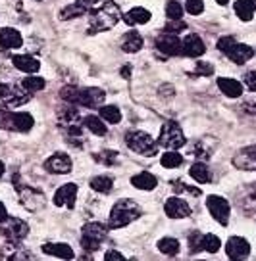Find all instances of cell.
Masks as SVG:
<instances>
[{
    "label": "cell",
    "instance_id": "obj_29",
    "mask_svg": "<svg viewBox=\"0 0 256 261\" xmlns=\"http://www.w3.org/2000/svg\"><path fill=\"white\" fill-rule=\"evenodd\" d=\"M83 125L91 130V133L99 135V137L106 135V125H104V123H102V119H99L97 115H87V117L83 119Z\"/></svg>",
    "mask_w": 256,
    "mask_h": 261
},
{
    "label": "cell",
    "instance_id": "obj_8",
    "mask_svg": "<svg viewBox=\"0 0 256 261\" xmlns=\"http://www.w3.org/2000/svg\"><path fill=\"white\" fill-rule=\"evenodd\" d=\"M2 121H4V127H10L14 130H29L35 125V119L29 114H14V112H4L2 114Z\"/></svg>",
    "mask_w": 256,
    "mask_h": 261
},
{
    "label": "cell",
    "instance_id": "obj_9",
    "mask_svg": "<svg viewBox=\"0 0 256 261\" xmlns=\"http://www.w3.org/2000/svg\"><path fill=\"white\" fill-rule=\"evenodd\" d=\"M44 169L49 173H56V175H66V173L72 171V160H69L67 154L58 152V154L50 155L49 160H46Z\"/></svg>",
    "mask_w": 256,
    "mask_h": 261
},
{
    "label": "cell",
    "instance_id": "obj_28",
    "mask_svg": "<svg viewBox=\"0 0 256 261\" xmlns=\"http://www.w3.org/2000/svg\"><path fill=\"white\" fill-rule=\"evenodd\" d=\"M214 148H216V142L214 139H202V140H198L197 142V146H195V155L197 158H202V160H208L210 155H212V152H214Z\"/></svg>",
    "mask_w": 256,
    "mask_h": 261
},
{
    "label": "cell",
    "instance_id": "obj_41",
    "mask_svg": "<svg viewBox=\"0 0 256 261\" xmlns=\"http://www.w3.org/2000/svg\"><path fill=\"white\" fill-rule=\"evenodd\" d=\"M185 8H187L189 14L198 16V14H202V12H204V2H202V0H187Z\"/></svg>",
    "mask_w": 256,
    "mask_h": 261
},
{
    "label": "cell",
    "instance_id": "obj_45",
    "mask_svg": "<svg viewBox=\"0 0 256 261\" xmlns=\"http://www.w3.org/2000/svg\"><path fill=\"white\" fill-rule=\"evenodd\" d=\"M97 160L102 163H106V165H112V163L118 160V152H110V150H106V152H102V154H97Z\"/></svg>",
    "mask_w": 256,
    "mask_h": 261
},
{
    "label": "cell",
    "instance_id": "obj_30",
    "mask_svg": "<svg viewBox=\"0 0 256 261\" xmlns=\"http://www.w3.org/2000/svg\"><path fill=\"white\" fill-rule=\"evenodd\" d=\"M87 12H89L87 6H83L81 2L77 0V2H74V4H69L67 8L62 10L60 17H62V19H72V17H79V16H83V14H87Z\"/></svg>",
    "mask_w": 256,
    "mask_h": 261
},
{
    "label": "cell",
    "instance_id": "obj_15",
    "mask_svg": "<svg viewBox=\"0 0 256 261\" xmlns=\"http://www.w3.org/2000/svg\"><path fill=\"white\" fill-rule=\"evenodd\" d=\"M104 90L100 89H95V87H89V89H83L79 90V104L85 108H99L102 106V102H104Z\"/></svg>",
    "mask_w": 256,
    "mask_h": 261
},
{
    "label": "cell",
    "instance_id": "obj_23",
    "mask_svg": "<svg viewBox=\"0 0 256 261\" xmlns=\"http://www.w3.org/2000/svg\"><path fill=\"white\" fill-rule=\"evenodd\" d=\"M42 252L49 253V255H56V257H62V259H72L74 257V250L67 244H44L42 246Z\"/></svg>",
    "mask_w": 256,
    "mask_h": 261
},
{
    "label": "cell",
    "instance_id": "obj_10",
    "mask_svg": "<svg viewBox=\"0 0 256 261\" xmlns=\"http://www.w3.org/2000/svg\"><path fill=\"white\" fill-rule=\"evenodd\" d=\"M233 165L243 171H254L256 169V146H247L239 150L233 158Z\"/></svg>",
    "mask_w": 256,
    "mask_h": 261
},
{
    "label": "cell",
    "instance_id": "obj_20",
    "mask_svg": "<svg viewBox=\"0 0 256 261\" xmlns=\"http://www.w3.org/2000/svg\"><path fill=\"white\" fill-rule=\"evenodd\" d=\"M218 87H220V90L225 96L229 98H237L243 94V85L239 81H235V79H229V77H220L218 79Z\"/></svg>",
    "mask_w": 256,
    "mask_h": 261
},
{
    "label": "cell",
    "instance_id": "obj_37",
    "mask_svg": "<svg viewBox=\"0 0 256 261\" xmlns=\"http://www.w3.org/2000/svg\"><path fill=\"white\" fill-rule=\"evenodd\" d=\"M220 248H222L220 238L214 237V234H204V238H202V250H206V252H210V253H216Z\"/></svg>",
    "mask_w": 256,
    "mask_h": 261
},
{
    "label": "cell",
    "instance_id": "obj_24",
    "mask_svg": "<svg viewBox=\"0 0 256 261\" xmlns=\"http://www.w3.org/2000/svg\"><path fill=\"white\" fill-rule=\"evenodd\" d=\"M125 23L129 25H143V23H149L150 21V12L145 8H133L125 14Z\"/></svg>",
    "mask_w": 256,
    "mask_h": 261
},
{
    "label": "cell",
    "instance_id": "obj_44",
    "mask_svg": "<svg viewBox=\"0 0 256 261\" xmlns=\"http://www.w3.org/2000/svg\"><path fill=\"white\" fill-rule=\"evenodd\" d=\"M202 238H204V234H198V232L191 234V238H189L191 252H200V250H202Z\"/></svg>",
    "mask_w": 256,
    "mask_h": 261
},
{
    "label": "cell",
    "instance_id": "obj_48",
    "mask_svg": "<svg viewBox=\"0 0 256 261\" xmlns=\"http://www.w3.org/2000/svg\"><path fill=\"white\" fill-rule=\"evenodd\" d=\"M245 83H247V87L252 92H256V71H248L247 75H245Z\"/></svg>",
    "mask_w": 256,
    "mask_h": 261
},
{
    "label": "cell",
    "instance_id": "obj_1",
    "mask_svg": "<svg viewBox=\"0 0 256 261\" xmlns=\"http://www.w3.org/2000/svg\"><path fill=\"white\" fill-rule=\"evenodd\" d=\"M122 12L114 0H104L102 4H97L91 10V23H89V33H102L112 29L120 21Z\"/></svg>",
    "mask_w": 256,
    "mask_h": 261
},
{
    "label": "cell",
    "instance_id": "obj_25",
    "mask_svg": "<svg viewBox=\"0 0 256 261\" xmlns=\"http://www.w3.org/2000/svg\"><path fill=\"white\" fill-rule=\"evenodd\" d=\"M122 48H124V52H139L143 48V37L137 31L125 33L124 41H122Z\"/></svg>",
    "mask_w": 256,
    "mask_h": 261
},
{
    "label": "cell",
    "instance_id": "obj_49",
    "mask_svg": "<svg viewBox=\"0 0 256 261\" xmlns=\"http://www.w3.org/2000/svg\"><path fill=\"white\" fill-rule=\"evenodd\" d=\"M104 259H106V261H110V259H124V255H122L120 252H114V250H110V252L104 255Z\"/></svg>",
    "mask_w": 256,
    "mask_h": 261
},
{
    "label": "cell",
    "instance_id": "obj_22",
    "mask_svg": "<svg viewBox=\"0 0 256 261\" xmlns=\"http://www.w3.org/2000/svg\"><path fill=\"white\" fill-rule=\"evenodd\" d=\"M12 62H14V65H16L19 71H25V73H35L41 67L39 60H35L31 56H14Z\"/></svg>",
    "mask_w": 256,
    "mask_h": 261
},
{
    "label": "cell",
    "instance_id": "obj_43",
    "mask_svg": "<svg viewBox=\"0 0 256 261\" xmlns=\"http://www.w3.org/2000/svg\"><path fill=\"white\" fill-rule=\"evenodd\" d=\"M212 73H214V65L208 64V62H198L195 71H193V75H204V77H210Z\"/></svg>",
    "mask_w": 256,
    "mask_h": 261
},
{
    "label": "cell",
    "instance_id": "obj_18",
    "mask_svg": "<svg viewBox=\"0 0 256 261\" xmlns=\"http://www.w3.org/2000/svg\"><path fill=\"white\" fill-rule=\"evenodd\" d=\"M206 52V46L198 35H187L183 39V54L191 58H198Z\"/></svg>",
    "mask_w": 256,
    "mask_h": 261
},
{
    "label": "cell",
    "instance_id": "obj_34",
    "mask_svg": "<svg viewBox=\"0 0 256 261\" xmlns=\"http://www.w3.org/2000/svg\"><path fill=\"white\" fill-rule=\"evenodd\" d=\"M181 163H183L181 154H177L175 150H170V152H166V154L162 155V165H164V167H168V169L179 167Z\"/></svg>",
    "mask_w": 256,
    "mask_h": 261
},
{
    "label": "cell",
    "instance_id": "obj_33",
    "mask_svg": "<svg viewBox=\"0 0 256 261\" xmlns=\"http://www.w3.org/2000/svg\"><path fill=\"white\" fill-rule=\"evenodd\" d=\"M112 187H114V180L110 179V177H95V179L91 180V188L92 190H97V192H110L112 190Z\"/></svg>",
    "mask_w": 256,
    "mask_h": 261
},
{
    "label": "cell",
    "instance_id": "obj_7",
    "mask_svg": "<svg viewBox=\"0 0 256 261\" xmlns=\"http://www.w3.org/2000/svg\"><path fill=\"white\" fill-rule=\"evenodd\" d=\"M208 212L212 213V217H214L220 225H227L229 223V212H231V207H229V202L222 198V196H208Z\"/></svg>",
    "mask_w": 256,
    "mask_h": 261
},
{
    "label": "cell",
    "instance_id": "obj_35",
    "mask_svg": "<svg viewBox=\"0 0 256 261\" xmlns=\"http://www.w3.org/2000/svg\"><path fill=\"white\" fill-rule=\"evenodd\" d=\"M100 117L106 119L108 123H120L122 119V114L116 106H102L100 108Z\"/></svg>",
    "mask_w": 256,
    "mask_h": 261
},
{
    "label": "cell",
    "instance_id": "obj_14",
    "mask_svg": "<svg viewBox=\"0 0 256 261\" xmlns=\"http://www.w3.org/2000/svg\"><path fill=\"white\" fill-rule=\"evenodd\" d=\"M225 252L227 255L231 257V259H245L250 252V246L245 238L241 237H231L227 240V244H225Z\"/></svg>",
    "mask_w": 256,
    "mask_h": 261
},
{
    "label": "cell",
    "instance_id": "obj_31",
    "mask_svg": "<svg viewBox=\"0 0 256 261\" xmlns=\"http://www.w3.org/2000/svg\"><path fill=\"white\" fill-rule=\"evenodd\" d=\"M191 177L197 182H208L210 180V171H208L206 163L198 162L195 165H191Z\"/></svg>",
    "mask_w": 256,
    "mask_h": 261
},
{
    "label": "cell",
    "instance_id": "obj_4",
    "mask_svg": "<svg viewBox=\"0 0 256 261\" xmlns=\"http://www.w3.org/2000/svg\"><path fill=\"white\" fill-rule=\"evenodd\" d=\"M160 144L168 150H177L185 144V135L175 121H166L160 130Z\"/></svg>",
    "mask_w": 256,
    "mask_h": 261
},
{
    "label": "cell",
    "instance_id": "obj_11",
    "mask_svg": "<svg viewBox=\"0 0 256 261\" xmlns=\"http://www.w3.org/2000/svg\"><path fill=\"white\" fill-rule=\"evenodd\" d=\"M2 232H4V237L8 238V240L17 242V240H21V238L27 237L29 227L25 225L24 221L16 219V217H8V219H6V225L2 228Z\"/></svg>",
    "mask_w": 256,
    "mask_h": 261
},
{
    "label": "cell",
    "instance_id": "obj_16",
    "mask_svg": "<svg viewBox=\"0 0 256 261\" xmlns=\"http://www.w3.org/2000/svg\"><path fill=\"white\" fill-rule=\"evenodd\" d=\"M0 100L10 108H16L25 104L29 98L21 96V90L16 87H10V85H0Z\"/></svg>",
    "mask_w": 256,
    "mask_h": 261
},
{
    "label": "cell",
    "instance_id": "obj_50",
    "mask_svg": "<svg viewBox=\"0 0 256 261\" xmlns=\"http://www.w3.org/2000/svg\"><path fill=\"white\" fill-rule=\"evenodd\" d=\"M6 219H8V213H6V207H4V204L0 202V223H2V221H6Z\"/></svg>",
    "mask_w": 256,
    "mask_h": 261
},
{
    "label": "cell",
    "instance_id": "obj_46",
    "mask_svg": "<svg viewBox=\"0 0 256 261\" xmlns=\"http://www.w3.org/2000/svg\"><path fill=\"white\" fill-rule=\"evenodd\" d=\"M174 190L175 192H189V194H193V196H200V190L198 188H191V187H187L185 182H174Z\"/></svg>",
    "mask_w": 256,
    "mask_h": 261
},
{
    "label": "cell",
    "instance_id": "obj_26",
    "mask_svg": "<svg viewBox=\"0 0 256 261\" xmlns=\"http://www.w3.org/2000/svg\"><path fill=\"white\" fill-rule=\"evenodd\" d=\"M256 4L252 0H237L235 2V14L243 19V21H250L252 16H254Z\"/></svg>",
    "mask_w": 256,
    "mask_h": 261
},
{
    "label": "cell",
    "instance_id": "obj_21",
    "mask_svg": "<svg viewBox=\"0 0 256 261\" xmlns=\"http://www.w3.org/2000/svg\"><path fill=\"white\" fill-rule=\"evenodd\" d=\"M227 56H229V60L235 62V64H245V62H248L250 58L254 56V50L250 48L248 44H239V42H237Z\"/></svg>",
    "mask_w": 256,
    "mask_h": 261
},
{
    "label": "cell",
    "instance_id": "obj_47",
    "mask_svg": "<svg viewBox=\"0 0 256 261\" xmlns=\"http://www.w3.org/2000/svg\"><path fill=\"white\" fill-rule=\"evenodd\" d=\"M187 25H185V21H181V19H170V23L166 25V31H172V33H177V31H183Z\"/></svg>",
    "mask_w": 256,
    "mask_h": 261
},
{
    "label": "cell",
    "instance_id": "obj_51",
    "mask_svg": "<svg viewBox=\"0 0 256 261\" xmlns=\"http://www.w3.org/2000/svg\"><path fill=\"white\" fill-rule=\"evenodd\" d=\"M122 75H124L125 79H127V77H129V75H131V67H129V65H125L124 69H122Z\"/></svg>",
    "mask_w": 256,
    "mask_h": 261
},
{
    "label": "cell",
    "instance_id": "obj_32",
    "mask_svg": "<svg viewBox=\"0 0 256 261\" xmlns=\"http://www.w3.org/2000/svg\"><path fill=\"white\" fill-rule=\"evenodd\" d=\"M158 250L166 255H175V253L179 252V242L175 240V238H162L160 242H158Z\"/></svg>",
    "mask_w": 256,
    "mask_h": 261
},
{
    "label": "cell",
    "instance_id": "obj_52",
    "mask_svg": "<svg viewBox=\"0 0 256 261\" xmlns=\"http://www.w3.org/2000/svg\"><path fill=\"white\" fill-rule=\"evenodd\" d=\"M2 175H4V163L0 162V179H2Z\"/></svg>",
    "mask_w": 256,
    "mask_h": 261
},
{
    "label": "cell",
    "instance_id": "obj_3",
    "mask_svg": "<svg viewBox=\"0 0 256 261\" xmlns=\"http://www.w3.org/2000/svg\"><path fill=\"white\" fill-rule=\"evenodd\" d=\"M125 142L129 150L137 152L141 155H154L158 152V142L149 133H143V130H131L125 135Z\"/></svg>",
    "mask_w": 256,
    "mask_h": 261
},
{
    "label": "cell",
    "instance_id": "obj_5",
    "mask_svg": "<svg viewBox=\"0 0 256 261\" xmlns=\"http://www.w3.org/2000/svg\"><path fill=\"white\" fill-rule=\"evenodd\" d=\"M106 238V227L102 225V223H97V221H92V223H87L85 227H83V237H81V246L85 250H97L99 244Z\"/></svg>",
    "mask_w": 256,
    "mask_h": 261
},
{
    "label": "cell",
    "instance_id": "obj_38",
    "mask_svg": "<svg viewBox=\"0 0 256 261\" xmlns=\"http://www.w3.org/2000/svg\"><path fill=\"white\" fill-rule=\"evenodd\" d=\"M166 16L170 17V19H181V16H183L181 4L175 2V0H170V2L166 4Z\"/></svg>",
    "mask_w": 256,
    "mask_h": 261
},
{
    "label": "cell",
    "instance_id": "obj_6",
    "mask_svg": "<svg viewBox=\"0 0 256 261\" xmlns=\"http://www.w3.org/2000/svg\"><path fill=\"white\" fill-rule=\"evenodd\" d=\"M156 48L164 52L166 56H179L183 54V41L172 31H166L156 37Z\"/></svg>",
    "mask_w": 256,
    "mask_h": 261
},
{
    "label": "cell",
    "instance_id": "obj_2",
    "mask_svg": "<svg viewBox=\"0 0 256 261\" xmlns=\"http://www.w3.org/2000/svg\"><path fill=\"white\" fill-rule=\"evenodd\" d=\"M141 215V207L133 200H120L110 212V228H122Z\"/></svg>",
    "mask_w": 256,
    "mask_h": 261
},
{
    "label": "cell",
    "instance_id": "obj_42",
    "mask_svg": "<svg viewBox=\"0 0 256 261\" xmlns=\"http://www.w3.org/2000/svg\"><path fill=\"white\" fill-rule=\"evenodd\" d=\"M235 44H237V41H235L233 37H222V39L218 41V48L222 50L223 54L227 56V54L231 52V48H233V46H235Z\"/></svg>",
    "mask_w": 256,
    "mask_h": 261
},
{
    "label": "cell",
    "instance_id": "obj_40",
    "mask_svg": "<svg viewBox=\"0 0 256 261\" xmlns=\"http://www.w3.org/2000/svg\"><path fill=\"white\" fill-rule=\"evenodd\" d=\"M60 96H62V100L79 104V90L75 89V87H66V89H62L60 90Z\"/></svg>",
    "mask_w": 256,
    "mask_h": 261
},
{
    "label": "cell",
    "instance_id": "obj_53",
    "mask_svg": "<svg viewBox=\"0 0 256 261\" xmlns=\"http://www.w3.org/2000/svg\"><path fill=\"white\" fill-rule=\"evenodd\" d=\"M218 4H227V0H216Z\"/></svg>",
    "mask_w": 256,
    "mask_h": 261
},
{
    "label": "cell",
    "instance_id": "obj_36",
    "mask_svg": "<svg viewBox=\"0 0 256 261\" xmlns=\"http://www.w3.org/2000/svg\"><path fill=\"white\" fill-rule=\"evenodd\" d=\"M21 89H25L27 92H37V90L44 89V79L41 77H27L21 81Z\"/></svg>",
    "mask_w": 256,
    "mask_h": 261
},
{
    "label": "cell",
    "instance_id": "obj_12",
    "mask_svg": "<svg viewBox=\"0 0 256 261\" xmlns=\"http://www.w3.org/2000/svg\"><path fill=\"white\" fill-rule=\"evenodd\" d=\"M19 192H21V204L29 210V212H37L44 205V196L42 192L35 190L31 187H19Z\"/></svg>",
    "mask_w": 256,
    "mask_h": 261
},
{
    "label": "cell",
    "instance_id": "obj_27",
    "mask_svg": "<svg viewBox=\"0 0 256 261\" xmlns=\"http://www.w3.org/2000/svg\"><path fill=\"white\" fill-rule=\"evenodd\" d=\"M156 177L150 175V173H139V175H135L131 179V185L135 188H139V190H152V188L156 187Z\"/></svg>",
    "mask_w": 256,
    "mask_h": 261
},
{
    "label": "cell",
    "instance_id": "obj_17",
    "mask_svg": "<svg viewBox=\"0 0 256 261\" xmlns=\"http://www.w3.org/2000/svg\"><path fill=\"white\" fill-rule=\"evenodd\" d=\"M75 198H77V185L67 182L64 187L58 188V192L54 194V204L56 205H67L69 210L75 205Z\"/></svg>",
    "mask_w": 256,
    "mask_h": 261
},
{
    "label": "cell",
    "instance_id": "obj_39",
    "mask_svg": "<svg viewBox=\"0 0 256 261\" xmlns=\"http://www.w3.org/2000/svg\"><path fill=\"white\" fill-rule=\"evenodd\" d=\"M241 205H243V210L247 213H256V185L250 188V192H248L247 198L241 202Z\"/></svg>",
    "mask_w": 256,
    "mask_h": 261
},
{
    "label": "cell",
    "instance_id": "obj_19",
    "mask_svg": "<svg viewBox=\"0 0 256 261\" xmlns=\"http://www.w3.org/2000/svg\"><path fill=\"white\" fill-rule=\"evenodd\" d=\"M24 44V39H21V33L12 29V27H4L0 31V48H19Z\"/></svg>",
    "mask_w": 256,
    "mask_h": 261
},
{
    "label": "cell",
    "instance_id": "obj_13",
    "mask_svg": "<svg viewBox=\"0 0 256 261\" xmlns=\"http://www.w3.org/2000/svg\"><path fill=\"white\" fill-rule=\"evenodd\" d=\"M164 212H166V215L172 217V219H185V217L191 215V207L185 200H181V198H170L164 205Z\"/></svg>",
    "mask_w": 256,
    "mask_h": 261
}]
</instances>
